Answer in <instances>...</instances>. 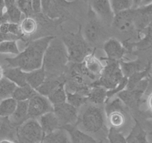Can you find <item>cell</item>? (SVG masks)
<instances>
[{"mask_svg": "<svg viewBox=\"0 0 152 143\" xmlns=\"http://www.w3.org/2000/svg\"><path fill=\"white\" fill-rule=\"evenodd\" d=\"M75 126L83 132L100 141H105L108 129L105 108L88 102L81 107Z\"/></svg>", "mask_w": 152, "mask_h": 143, "instance_id": "cell-1", "label": "cell"}, {"mask_svg": "<svg viewBox=\"0 0 152 143\" xmlns=\"http://www.w3.org/2000/svg\"><path fill=\"white\" fill-rule=\"evenodd\" d=\"M66 101L77 109H80L88 103L87 96L77 92H70L66 91Z\"/></svg>", "mask_w": 152, "mask_h": 143, "instance_id": "cell-31", "label": "cell"}, {"mask_svg": "<svg viewBox=\"0 0 152 143\" xmlns=\"http://www.w3.org/2000/svg\"><path fill=\"white\" fill-rule=\"evenodd\" d=\"M151 63L150 62L148 66L144 70L137 72L134 73L133 74L128 77V83L126 86V89H132L139 82L146 77H149L151 75Z\"/></svg>", "mask_w": 152, "mask_h": 143, "instance_id": "cell-27", "label": "cell"}, {"mask_svg": "<svg viewBox=\"0 0 152 143\" xmlns=\"http://www.w3.org/2000/svg\"><path fill=\"white\" fill-rule=\"evenodd\" d=\"M135 10L133 8L123 10L114 15L112 25L114 28L123 33H130L134 28Z\"/></svg>", "mask_w": 152, "mask_h": 143, "instance_id": "cell-11", "label": "cell"}, {"mask_svg": "<svg viewBox=\"0 0 152 143\" xmlns=\"http://www.w3.org/2000/svg\"><path fill=\"white\" fill-rule=\"evenodd\" d=\"M152 4V0H142L140 4V7H144V6L148 5V4Z\"/></svg>", "mask_w": 152, "mask_h": 143, "instance_id": "cell-46", "label": "cell"}, {"mask_svg": "<svg viewBox=\"0 0 152 143\" xmlns=\"http://www.w3.org/2000/svg\"><path fill=\"white\" fill-rule=\"evenodd\" d=\"M53 112V106L48 98L37 92L28 100V118L37 119L42 115Z\"/></svg>", "mask_w": 152, "mask_h": 143, "instance_id": "cell-9", "label": "cell"}, {"mask_svg": "<svg viewBox=\"0 0 152 143\" xmlns=\"http://www.w3.org/2000/svg\"><path fill=\"white\" fill-rule=\"evenodd\" d=\"M19 40H20L19 37L12 34H10V33L4 34V33L0 32V43L4 41H17Z\"/></svg>", "mask_w": 152, "mask_h": 143, "instance_id": "cell-39", "label": "cell"}, {"mask_svg": "<svg viewBox=\"0 0 152 143\" xmlns=\"http://www.w3.org/2000/svg\"><path fill=\"white\" fill-rule=\"evenodd\" d=\"M152 92V75H150L148 77V85L147 87L146 91H145V95H148L150 93Z\"/></svg>", "mask_w": 152, "mask_h": 143, "instance_id": "cell-43", "label": "cell"}, {"mask_svg": "<svg viewBox=\"0 0 152 143\" xmlns=\"http://www.w3.org/2000/svg\"><path fill=\"white\" fill-rule=\"evenodd\" d=\"M82 64L83 73L86 77H88L94 81L99 79L104 69V66L100 60L98 59L93 53L86 56Z\"/></svg>", "mask_w": 152, "mask_h": 143, "instance_id": "cell-12", "label": "cell"}, {"mask_svg": "<svg viewBox=\"0 0 152 143\" xmlns=\"http://www.w3.org/2000/svg\"><path fill=\"white\" fill-rule=\"evenodd\" d=\"M16 128L10 122L9 117H0V140L4 139L16 140Z\"/></svg>", "mask_w": 152, "mask_h": 143, "instance_id": "cell-25", "label": "cell"}, {"mask_svg": "<svg viewBox=\"0 0 152 143\" xmlns=\"http://www.w3.org/2000/svg\"><path fill=\"white\" fill-rule=\"evenodd\" d=\"M80 28L77 34H70L63 37V43L66 46L69 61L80 63L86 56L92 53V49L81 34Z\"/></svg>", "mask_w": 152, "mask_h": 143, "instance_id": "cell-4", "label": "cell"}, {"mask_svg": "<svg viewBox=\"0 0 152 143\" xmlns=\"http://www.w3.org/2000/svg\"><path fill=\"white\" fill-rule=\"evenodd\" d=\"M4 5H5V10L9 8L10 7L16 5V0H4Z\"/></svg>", "mask_w": 152, "mask_h": 143, "instance_id": "cell-42", "label": "cell"}, {"mask_svg": "<svg viewBox=\"0 0 152 143\" xmlns=\"http://www.w3.org/2000/svg\"><path fill=\"white\" fill-rule=\"evenodd\" d=\"M31 8L34 14L42 13L41 0H31Z\"/></svg>", "mask_w": 152, "mask_h": 143, "instance_id": "cell-41", "label": "cell"}, {"mask_svg": "<svg viewBox=\"0 0 152 143\" xmlns=\"http://www.w3.org/2000/svg\"><path fill=\"white\" fill-rule=\"evenodd\" d=\"M0 53L19 55L20 53L16 41H4L0 43Z\"/></svg>", "mask_w": 152, "mask_h": 143, "instance_id": "cell-36", "label": "cell"}, {"mask_svg": "<svg viewBox=\"0 0 152 143\" xmlns=\"http://www.w3.org/2000/svg\"><path fill=\"white\" fill-rule=\"evenodd\" d=\"M126 139L128 143H150L147 139L146 132L136 119L135 125L131 130L130 133L126 137Z\"/></svg>", "mask_w": 152, "mask_h": 143, "instance_id": "cell-21", "label": "cell"}, {"mask_svg": "<svg viewBox=\"0 0 152 143\" xmlns=\"http://www.w3.org/2000/svg\"><path fill=\"white\" fill-rule=\"evenodd\" d=\"M28 119V101H17L14 113L9 117L11 124L17 128V127Z\"/></svg>", "mask_w": 152, "mask_h": 143, "instance_id": "cell-17", "label": "cell"}, {"mask_svg": "<svg viewBox=\"0 0 152 143\" xmlns=\"http://www.w3.org/2000/svg\"><path fill=\"white\" fill-rule=\"evenodd\" d=\"M119 63H120V68L123 72V75L126 77H129L134 73L145 69L148 66L150 61L145 63L144 61L141 60L140 59H137L136 60L128 61V62L120 60L119 61Z\"/></svg>", "mask_w": 152, "mask_h": 143, "instance_id": "cell-18", "label": "cell"}, {"mask_svg": "<svg viewBox=\"0 0 152 143\" xmlns=\"http://www.w3.org/2000/svg\"><path fill=\"white\" fill-rule=\"evenodd\" d=\"M3 77H4V76H3V69L1 68V66H0V79Z\"/></svg>", "mask_w": 152, "mask_h": 143, "instance_id": "cell-48", "label": "cell"}, {"mask_svg": "<svg viewBox=\"0 0 152 143\" xmlns=\"http://www.w3.org/2000/svg\"><path fill=\"white\" fill-rule=\"evenodd\" d=\"M64 74L59 77H46L45 80L43 82L42 84L39 87L37 88L36 91L40 95L48 97L59 85L66 81V79L62 78Z\"/></svg>", "mask_w": 152, "mask_h": 143, "instance_id": "cell-23", "label": "cell"}, {"mask_svg": "<svg viewBox=\"0 0 152 143\" xmlns=\"http://www.w3.org/2000/svg\"><path fill=\"white\" fill-rule=\"evenodd\" d=\"M52 0H41L42 13L45 16H48L51 7Z\"/></svg>", "mask_w": 152, "mask_h": 143, "instance_id": "cell-40", "label": "cell"}, {"mask_svg": "<svg viewBox=\"0 0 152 143\" xmlns=\"http://www.w3.org/2000/svg\"><path fill=\"white\" fill-rule=\"evenodd\" d=\"M69 62L66 46L60 39L54 38L50 42L43 57L42 66L46 77H59L64 74Z\"/></svg>", "mask_w": 152, "mask_h": 143, "instance_id": "cell-3", "label": "cell"}, {"mask_svg": "<svg viewBox=\"0 0 152 143\" xmlns=\"http://www.w3.org/2000/svg\"><path fill=\"white\" fill-rule=\"evenodd\" d=\"M8 33L13 34V35L17 36L21 39L24 37V34L22 33V29H21L20 24L16 23H12V22H9L8 26Z\"/></svg>", "mask_w": 152, "mask_h": 143, "instance_id": "cell-38", "label": "cell"}, {"mask_svg": "<svg viewBox=\"0 0 152 143\" xmlns=\"http://www.w3.org/2000/svg\"><path fill=\"white\" fill-rule=\"evenodd\" d=\"M1 22H0V25H1Z\"/></svg>", "mask_w": 152, "mask_h": 143, "instance_id": "cell-51", "label": "cell"}, {"mask_svg": "<svg viewBox=\"0 0 152 143\" xmlns=\"http://www.w3.org/2000/svg\"><path fill=\"white\" fill-rule=\"evenodd\" d=\"M102 49L106 54V59L110 60H122L126 52V47L115 38H110L106 40L104 43Z\"/></svg>", "mask_w": 152, "mask_h": 143, "instance_id": "cell-14", "label": "cell"}, {"mask_svg": "<svg viewBox=\"0 0 152 143\" xmlns=\"http://www.w3.org/2000/svg\"><path fill=\"white\" fill-rule=\"evenodd\" d=\"M20 27L24 36L31 35L37 31L38 28V24L37 21L31 16L25 17L20 22Z\"/></svg>", "mask_w": 152, "mask_h": 143, "instance_id": "cell-32", "label": "cell"}, {"mask_svg": "<svg viewBox=\"0 0 152 143\" xmlns=\"http://www.w3.org/2000/svg\"><path fill=\"white\" fill-rule=\"evenodd\" d=\"M17 101L12 97L0 101V117H10L14 113Z\"/></svg>", "mask_w": 152, "mask_h": 143, "instance_id": "cell-29", "label": "cell"}, {"mask_svg": "<svg viewBox=\"0 0 152 143\" xmlns=\"http://www.w3.org/2000/svg\"><path fill=\"white\" fill-rule=\"evenodd\" d=\"M149 40H150V47L152 46V35L149 36Z\"/></svg>", "mask_w": 152, "mask_h": 143, "instance_id": "cell-49", "label": "cell"}, {"mask_svg": "<svg viewBox=\"0 0 152 143\" xmlns=\"http://www.w3.org/2000/svg\"><path fill=\"white\" fill-rule=\"evenodd\" d=\"M114 15L132 8V0H109Z\"/></svg>", "mask_w": 152, "mask_h": 143, "instance_id": "cell-33", "label": "cell"}, {"mask_svg": "<svg viewBox=\"0 0 152 143\" xmlns=\"http://www.w3.org/2000/svg\"><path fill=\"white\" fill-rule=\"evenodd\" d=\"M0 143H18L16 140L9 139H4L0 140Z\"/></svg>", "mask_w": 152, "mask_h": 143, "instance_id": "cell-47", "label": "cell"}, {"mask_svg": "<svg viewBox=\"0 0 152 143\" xmlns=\"http://www.w3.org/2000/svg\"><path fill=\"white\" fill-rule=\"evenodd\" d=\"M91 7L103 24H112L114 13L109 0H91Z\"/></svg>", "mask_w": 152, "mask_h": 143, "instance_id": "cell-13", "label": "cell"}, {"mask_svg": "<svg viewBox=\"0 0 152 143\" xmlns=\"http://www.w3.org/2000/svg\"><path fill=\"white\" fill-rule=\"evenodd\" d=\"M142 0H132V8L137 9L140 7V4Z\"/></svg>", "mask_w": 152, "mask_h": 143, "instance_id": "cell-45", "label": "cell"}, {"mask_svg": "<svg viewBox=\"0 0 152 143\" xmlns=\"http://www.w3.org/2000/svg\"><path fill=\"white\" fill-rule=\"evenodd\" d=\"M147 104H148V109L151 111V114H152V92L150 93L149 95H148V99H147Z\"/></svg>", "mask_w": 152, "mask_h": 143, "instance_id": "cell-44", "label": "cell"}, {"mask_svg": "<svg viewBox=\"0 0 152 143\" xmlns=\"http://www.w3.org/2000/svg\"><path fill=\"white\" fill-rule=\"evenodd\" d=\"M44 135L48 134L52 131L61 128L59 120L53 112H49L37 119Z\"/></svg>", "mask_w": 152, "mask_h": 143, "instance_id": "cell-16", "label": "cell"}, {"mask_svg": "<svg viewBox=\"0 0 152 143\" xmlns=\"http://www.w3.org/2000/svg\"><path fill=\"white\" fill-rule=\"evenodd\" d=\"M65 82L61 83L57 86L48 96L47 97L53 106L58 105L66 102V90H65Z\"/></svg>", "mask_w": 152, "mask_h": 143, "instance_id": "cell-28", "label": "cell"}, {"mask_svg": "<svg viewBox=\"0 0 152 143\" xmlns=\"http://www.w3.org/2000/svg\"><path fill=\"white\" fill-rule=\"evenodd\" d=\"M16 86L10 80L3 77L0 79V101L12 97Z\"/></svg>", "mask_w": 152, "mask_h": 143, "instance_id": "cell-30", "label": "cell"}, {"mask_svg": "<svg viewBox=\"0 0 152 143\" xmlns=\"http://www.w3.org/2000/svg\"><path fill=\"white\" fill-rule=\"evenodd\" d=\"M105 60L106 65L104 66V69L99 76V79L91 83L90 86H102L107 90L114 89L117 87L123 77H124L120 68L119 61L110 60L106 58H102Z\"/></svg>", "mask_w": 152, "mask_h": 143, "instance_id": "cell-5", "label": "cell"}, {"mask_svg": "<svg viewBox=\"0 0 152 143\" xmlns=\"http://www.w3.org/2000/svg\"><path fill=\"white\" fill-rule=\"evenodd\" d=\"M53 113L59 120L61 128L65 125H75L78 119L79 110L68 102L53 106Z\"/></svg>", "mask_w": 152, "mask_h": 143, "instance_id": "cell-10", "label": "cell"}, {"mask_svg": "<svg viewBox=\"0 0 152 143\" xmlns=\"http://www.w3.org/2000/svg\"><path fill=\"white\" fill-rule=\"evenodd\" d=\"M3 76L10 80L16 86H23L28 84L25 77V72L18 67H9L3 69Z\"/></svg>", "mask_w": 152, "mask_h": 143, "instance_id": "cell-19", "label": "cell"}, {"mask_svg": "<svg viewBox=\"0 0 152 143\" xmlns=\"http://www.w3.org/2000/svg\"><path fill=\"white\" fill-rule=\"evenodd\" d=\"M104 108L109 128L121 131L127 121V107L120 98H117L107 103Z\"/></svg>", "mask_w": 152, "mask_h": 143, "instance_id": "cell-7", "label": "cell"}, {"mask_svg": "<svg viewBox=\"0 0 152 143\" xmlns=\"http://www.w3.org/2000/svg\"><path fill=\"white\" fill-rule=\"evenodd\" d=\"M53 38L54 36H45L37 39L16 57L4 60L10 67H18L25 72L38 69L42 66L45 52Z\"/></svg>", "mask_w": 152, "mask_h": 143, "instance_id": "cell-2", "label": "cell"}, {"mask_svg": "<svg viewBox=\"0 0 152 143\" xmlns=\"http://www.w3.org/2000/svg\"><path fill=\"white\" fill-rule=\"evenodd\" d=\"M37 93V92L35 89L28 84H26L23 86H16L12 95V98L16 101H28Z\"/></svg>", "mask_w": 152, "mask_h": 143, "instance_id": "cell-26", "label": "cell"}, {"mask_svg": "<svg viewBox=\"0 0 152 143\" xmlns=\"http://www.w3.org/2000/svg\"><path fill=\"white\" fill-rule=\"evenodd\" d=\"M103 22L89 5L88 22L84 30V38L90 46L98 44L104 36Z\"/></svg>", "mask_w": 152, "mask_h": 143, "instance_id": "cell-8", "label": "cell"}, {"mask_svg": "<svg viewBox=\"0 0 152 143\" xmlns=\"http://www.w3.org/2000/svg\"></svg>", "mask_w": 152, "mask_h": 143, "instance_id": "cell-52", "label": "cell"}, {"mask_svg": "<svg viewBox=\"0 0 152 143\" xmlns=\"http://www.w3.org/2000/svg\"><path fill=\"white\" fill-rule=\"evenodd\" d=\"M42 143H71L70 134L65 128H59L44 136Z\"/></svg>", "mask_w": 152, "mask_h": 143, "instance_id": "cell-20", "label": "cell"}, {"mask_svg": "<svg viewBox=\"0 0 152 143\" xmlns=\"http://www.w3.org/2000/svg\"><path fill=\"white\" fill-rule=\"evenodd\" d=\"M44 136L36 119H28L16 128V139L18 143H42Z\"/></svg>", "mask_w": 152, "mask_h": 143, "instance_id": "cell-6", "label": "cell"}, {"mask_svg": "<svg viewBox=\"0 0 152 143\" xmlns=\"http://www.w3.org/2000/svg\"><path fill=\"white\" fill-rule=\"evenodd\" d=\"M18 7L20 9L22 13L26 16V17L33 15L32 8H31V0H16Z\"/></svg>", "mask_w": 152, "mask_h": 143, "instance_id": "cell-37", "label": "cell"}, {"mask_svg": "<svg viewBox=\"0 0 152 143\" xmlns=\"http://www.w3.org/2000/svg\"><path fill=\"white\" fill-rule=\"evenodd\" d=\"M5 13L7 14V17H8L9 22L20 24V22H22V13L20 9L18 7L17 4L6 9Z\"/></svg>", "mask_w": 152, "mask_h": 143, "instance_id": "cell-35", "label": "cell"}, {"mask_svg": "<svg viewBox=\"0 0 152 143\" xmlns=\"http://www.w3.org/2000/svg\"><path fill=\"white\" fill-rule=\"evenodd\" d=\"M107 89L102 86H91L87 95L88 102L96 105H102L107 101Z\"/></svg>", "mask_w": 152, "mask_h": 143, "instance_id": "cell-22", "label": "cell"}, {"mask_svg": "<svg viewBox=\"0 0 152 143\" xmlns=\"http://www.w3.org/2000/svg\"><path fill=\"white\" fill-rule=\"evenodd\" d=\"M25 77L27 83L36 90L45 80L46 74L44 69L42 66L38 69L25 72Z\"/></svg>", "mask_w": 152, "mask_h": 143, "instance_id": "cell-24", "label": "cell"}, {"mask_svg": "<svg viewBox=\"0 0 152 143\" xmlns=\"http://www.w3.org/2000/svg\"><path fill=\"white\" fill-rule=\"evenodd\" d=\"M70 134L71 143H106L105 141H100L91 136L79 130L75 125H65L62 127Z\"/></svg>", "mask_w": 152, "mask_h": 143, "instance_id": "cell-15", "label": "cell"}, {"mask_svg": "<svg viewBox=\"0 0 152 143\" xmlns=\"http://www.w3.org/2000/svg\"><path fill=\"white\" fill-rule=\"evenodd\" d=\"M107 139L108 143H128L123 133L112 128H109L108 129Z\"/></svg>", "mask_w": 152, "mask_h": 143, "instance_id": "cell-34", "label": "cell"}, {"mask_svg": "<svg viewBox=\"0 0 152 143\" xmlns=\"http://www.w3.org/2000/svg\"><path fill=\"white\" fill-rule=\"evenodd\" d=\"M151 75H152V64H151Z\"/></svg>", "mask_w": 152, "mask_h": 143, "instance_id": "cell-50", "label": "cell"}]
</instances>
